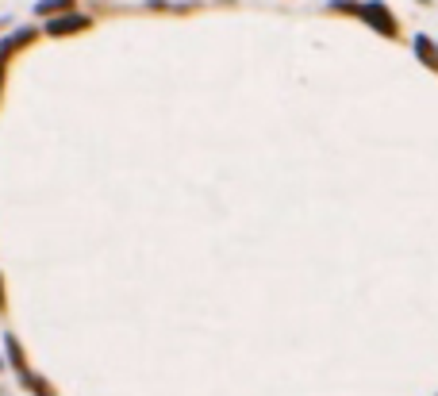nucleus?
I'll return each mask as SVG.
<instances>
[{"instance_id":"nucleus-1","label":"nucleus","mask_w":438,"mask_h":396,"mask_svg":"<svg viewBox=\"0 0 438 396\" xmlns=\"http://www.w3.org/2000/svg\"><path fill=\"white\" fill-rule=\"evenodd\" d=\"M365 16H369V24L373 27H377L380 24V31H396V24H392V19H389V12H385V8H380V4H369V8H365Z\"/></svg>"},{"instance_id":"nucleus-2","label":"nucleus","mask_w":438,"mask_h":396,"mask_svg":"<svg viewBox=\"0 0 438 396\" xmlns=\"http://www.w3.org/2000/svg\"><path fill=\"white\" fill-rule=\"evenodd\" d=\"M74 27H85V19H81V16H74V19H62V24H50V31L58 35V31H74Z\"/></svg>"}]
</instances>
